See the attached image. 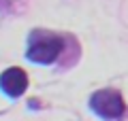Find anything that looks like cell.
Masks as SVG:
<instances>
[{"label":"cell","mask_w":128,"mask_h":121,"mask_svg":"<svg viewBox=\"0 0 128 121\" xmlns=\"http://www.w3.org/2000/svg\"><path fill=\"white\" fill-rule=\"evenodd\" d=\"M64 49V43L58 34L49 30H32L28 36L26 58L34 64H54Z\"/></svg>","instance_id":"cell-1"},{"label":"cell","mask_w":128,"mask_h":121,"mask_svg":"<svg viewBox=\"0 0 128 121\" xmlns=\"http://www.w3.org/2000/svg\"><path fill=\"white\" fill-rule=\"evenodd\" d=\"M90 108L98 117L107 121L120 119L126 111V102H124L122 94L118 89H98L90 96Z\"/></svg>","instance_id":"cell-2"},{"label":"cell","mask_w":128,"mask_h":121,"mask_svg":"<svg viewBox=\"0 0 128 121\" xmlns=\"http://www.w3.org/2000/svg\"><path fill=\"white\" fill-rule=\"evenodd\" d=\"M0 89L4 91L9 98H19L28 89V74L24 68L11 66L0 74Z\"/></svg>","instance_id":"cell-3"}]
</instances>
